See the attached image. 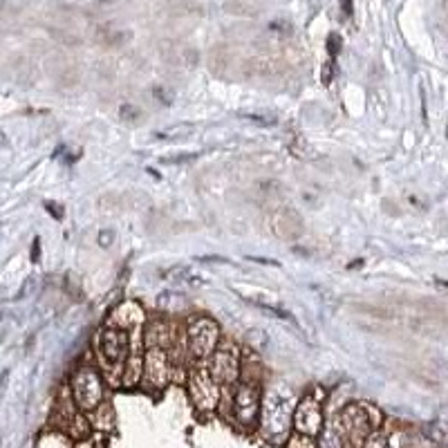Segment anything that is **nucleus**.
Wrapping results in <instances>:
<instances>
[{
    "instance_id": "f257e3e1",
    "label": "nucleus",
    "mask_w": 448,
    "mask_h": 448,
    "mask_svg": "<svg viewBox=\"0 0 448 448\" xmlns=\"http://www.w3.org/2000/svg\"><path fill=\"white\" fill-rule=\"evenodd\" d=\"M294 392L276 383L264 392L262 408H260V426L262 435L274 444H283L292 433L294 426Z\"/></svg>"
},
{
    "instance_id": "f03ea898",
    "label": "nucleus",
    "mask_w": 448,
    "mask_h": 448,
    "mask_svg": "<svg viewBox=\"0 0 448 448\" xmlns=\"http://www.w3.org/2000/svg\"><path fill=\"white\" fill-rule=\"evenodd\" d=\"M142 332L140 329H124L114 323H108L99 329L97 334V357H99V364L108 370L114 368H124L128 354H130V348H133V338ZM124 372V370H121Z\"/></svg>"
},
{
    "instance_id": "7ed1b4c3",
    "label": "nucleus",
    "mask_w": 448,
    "mask_h": 448,
    "mask_svg": "<svg viewBox=\"0 0 448 448\" xmlns=\"http://www.w3.org/2000/svg\"><path fill=\"white\" fill-rule=\"evenodd\" d=\"M334 426L343 448H364L372 431V417L364 403H350L341 410Z\"/></svg>"
},
{
    "instance_id": "20e7f679",
    "label": "nucleus",
    "mask_w": 448,
    "mask_h": 448,
    "mask_svg": "<svg viewBox=\"0 0 448 448\" xmlns=\"http://www.w3.org/2000/svg\"><path fill=\"white\" fill-rule=\"evenodd\" d=\"M70 388L74 406L85 412H94L103 403V379L94 366H79L72 375Z\"/></svg>"
},
{
    "instance_id": "39448f33",
    "label": "nucleus",
    "mask_w": 448,
    "mask_h": 448,
    "mask_svg": "<svg viewBox=\"0 0 448 448\" xmlns=\"http://www.w3.org/2000/svg\"><path fill=\"white\" fill-rule=\"evenodd\" d=\"M262 399H260V386L251 377H240L236 392H233V417L242 428H253L260 417Z\"/></svg>"
},
{
    "instance_id": "423d86ee",
    "label": "nucleus",
    "mask_w": 448,
    "mask_h": 448,
    "mask_svg": "<svg viewBox=\"0 0 448 448\" xmlns=\"http://www.w3.org/2000/svg\"><path fill=\"white\" fill-rule=\"evenodd\" d=\"M220 345V327L209 316H195L186 327V348L195 361L213 357Z\"/></svg>"
},
{
    "instance_id": "0eeeda50",
    "label": "nucleus",
    "mask_w": 448,
    "mask_h": 448,
    "mask_svg": "<svg viewBox=\"0 0 448 448\" xmlns=\"http://www.w3.org/2000/svg\"><path fill=\"white\" fill-rule=\"evenodd\" d=\"M211 377L218 381L220 388H233L238 386L240 375H242V364H240V352L233 343H220L218 350L213 352V359L209 364Z\"/></svg>"
},
{
    "instance_id": "6e6552de",
    "label": "nucleus",
    "mask_w": 448,
    "mask_h": 448,
    "mask_svg": "<svg viewBox=\"0 0 448 448\" xmlns=\"http://www.w3.org/2000/svg\"><path fill=\"white\" fill-rule=\"evenodd\" d=\"M188 394L200 412H213L220 403V386L207 366H195L188 375Z\"/></svg>"
},
{
    "instance_id": "1a4fd4ad",
    "label": "nucleus",
    "mask_w": 448,
    "mask_h": 448,
    "mask_svg": "<svg viewBox=\"0 0 448 448\" xmlns=\"http://www.w3.org/2000/svg\"><path fill=\"white\" fill-rule=\"evenodd\" d=\"M168 350L164 345H148L144 352V375L142 381L146 383V388H151L155 392L164 390L170 381V357Z\"/></svg>"
},
{
    "instance_id": "9d476101",
    "label": "nucleus",
    "mask_w": 448,
    "mask_h": 448,
    "mask_svg": "<svg viewBox=\"0 0 448 448\" xmlns=\"http://www.w3.org/2000/svg\"><path fill=\"white\" fill-rule=\"evenodd\" d=\"M294 431L298 435L314 437L323 431V410L321 401L314 397H305L294 410Z\"/></svg>"
},
{
    "instance_id": "9b49d317",
    "label": "nucleus",
    "mask_w": 448,
    "mask_h": 448,
    "mask_svg": "<svg viewBox=\"0 0 448 448\" xmlns=\"http://www.w3.org/2000/svg\"><path fill=\"white\" fill-rule=\"evenodd\" d=\"M108 323H114L124 329H140L146 323V312L137 301H128L108 316Z\"/></svg>"
},
{
    "instance_id": "f8f14e48",
    "label": "nucleus",
    "mask_w": 448,
    "mask_h": 448,
    "mask_svg": "<svg viewBox=\"0 0 448 448\" xmlns=\"http://www.w3.org/2000/svg\"><path fill=\"white\" fill-rule=\"evenodd\" d=\"M36 448H72V440L63 431H47L38 437Z\"/></svg>"
},
{
    "instance_id": "ddd939ff",
    "label": "nucleus",
    "mask_w": 448,
    "mask_h": 448,
    "mask_svg": "<svg viewBox=\"0 0 448 448\" xmlns=\"http://www.w3.org/2000/svg\"><path fill=\"white\" fill-rule=\"evenodd\" d=\"M193 130H195L193 124H177V126L166 128V130H162V133H157L155 137H159V140H166V142H175V140H184V137L193 135Z\"/></svg>"
},
{
    "instance_id": "4468645a",
    "label": "nucleus",
    "mask_w": 448,
    "mask_h": 448,
    "mask_svg": "<svg viewBox=\"0 0 448 448\" xmlns=\"http://www.w3.org/2000/svg\"><path fill=\"white\" fill-rule=\"evenodd\" d=\"M321 435V440H318V448H343L341 444V437L336 433V426L329 424V426H323V431L318 433Z\"/></svg>"
},
{
    "instance_id": "2eb2a0df",
    "label": "nucleus",
    "mask_w": 448,
    "mask_h": 448,
    "mask_svg": "<svg viewBox=\"0 0 448 448\" xmlns=\"http://www.w3.org/2000/svg\"><path fill=\"white\" fill-rule=\"evenodd\" d=\"M36 287H38V276L29 274L27 278L23 281V285H20V292L16 294V301H25V298H29L31 294L36 292Z\"/></svg>"
},
{
    "instance_id": "dca6fc26",
    "label": "nucleus",
    "mask_w": 448,
    "mask_h": 448,
    "mask_svg": "<svg viewBox=\"0 0 448 448\" xmlns=\"http://www.w3.org/2000/svg\"><path fill=\"white\" fill-rule=\"evenodd\" d=\"M164 278H168V281H179V283H184V281H191V269L188 267H182V264H177V267H170V269H166L164 274Z\"/></svg>"
},
{
    "instance_id": "f3484780",
    "label": "nucleus",
    "mask_w": 448,
    "mask_h": 448,
    "mask_svg": "<svg viewBox=\"0 0 448 448\" xmlns=\"http://www.w3.org/2000/svg\"><path fill=\"white\" fill-rule=\"evenodd\" d=\"M240 117H244V119H249V121H253V124H260V126H276V117L269 114V112H255V114L242 112Z\"/></svg>"
},
{
    "instance_id": "a211bd4d",
    "label": "nucleus",
    "mask_w": 448,
    "mask_h": 448,
    "mask_svg": "<svg viewBox=\"0 0 448 448\" xmlns=\"http://www.w3.org/2000/svg\"><path fill=\"white\" fill-rule=\"evenodd\" d=\"M247 343H249L251 348L264 350L267 345H269V338H267V334L260 332V329H255V332H249V334H247Z\"/></svg>"
},
{
    "instance_id": "6ab92c4d",
    "label": "nucleus",
    "mask_w": 448,
    "mask_h": 448,
    "mask_svg": "<svg viewBox=\"0 0 448 448\" xmlns=\"http://www.w3.org/2000/svg\"><path fill=\"white\" fill-rule=\"evenodd\" d=\"M197 159L195 153H188V155H177V157H164L162 159V164L170 166V164H193Z\"/></svg>"
},
{
    "instance_id": "aec40b11",
    "label": "nucleus",
    "mask_w": 448,
    "mask_h": 448,
    "mask_svg": "<svg viewBox=\"0 0 448 448\" xmlns=\"http://www.w3.org/2000/svg\"><path fill=\"white\" fill-rule=\"evenodd\" d=\"M364 448H390L386 437H381V433H375L372 437H368V442L364 444Z\"/></svg>"
},
{
    "instance_id": "412c9836",
    "label": "nucleus",
    "mask_w": 448,
    "mask_h": 448,
    "mask_svg": "<svg viewBox=\"0 0 448 448\" xmlns=\"http://www.w3.org/2000/svg\"><path fill=\"white\" fill-rule=\"evenodd\" d=\"M97 242H99V247L108 249L110 244L114 242V233H112L110 229H103V231H99V238H97Z\"/></svg>"
},
{
    "instance_id": "4be33fe9",
    "label": "nucleus",
    "mask_w": 448,
    "mask_h": 448,
    "mask_svg": "<svg viewBox=\"0 0 448 448\" xmlns=\"http://www.w3.org/2000/svg\"><path fill=\"white\" fill-rule=\"evenodd\" d=\"M121 119L130 121V119H140V110L135 105H121Z\"/></svg>"
},
{
    "instance_id": "5701e85b",
    "label": "nucleus",
    "mask_w": 448,
    "mask_h": 448,
    "mask_svg": "<svg viewBox=\"0 0 448 448\" xmlns=\"http://www.w3.org/2000/svg\"><path fill=\"white\" fill-rule=\"evenodd\" d=\"M40 260V238L36 236L34 242H31V262H38Z\"/></svg>"
},
{
    "instance_id": "b1692460",
    "label": "nucleus",
    "mask_w": 448,
    "mask_h": 448,
    "mask_svg": "<svg viewBox=\"0 0 448 448\" xmlns=\"http://www.w3.org/2000/svg\"><path fill=\"white\" fill-rule=\"evenodd\" d=\"M327 45H329V54L336 57V54H338V47H341V38H338L336 34H332V36H329V43H327Z\"/></svg>"
},
{
    "instance_id": "393cba45",
    "label": "nucleus",
    "mask_w": 448,
    "mask_h": 448,
    "mask_svg": "<svg viewBox=\"0 0 448 448\" xmlns=\"http://www.w3.org/2000/svg\"><path fill=\"white\" fill-rule=\"evenodd\" d=\"M332 79H334V66H332V63H327V66L323 68V83L329 85V83H332Z\"/></svg>"
},
{
    "instance_id": "a878e982",
    "label": "nucleus",
    "mask_w": 448,
    "mask_h": 448,
    "mask_svg": "<svg viewBox=\"0 0 448 448\" xmlns=\"http://www.w3.org/2000/svg\"><path fill=\"white\" fill-rule=\"evenodd\" d=\"M7 383H9V370H3V372H0V399L5 397Z\"/></svg>"
},
{
    "instance_id": "bb28decb",
    "label": "nucleus",
    "mask_w": 448,
    "mask_h": 448,
    "mask_svg": "<svg viewBox=\"0 0 448 448\" xmlns=\"http://www.w3.org/2000/svg\"><path fill=\"white\" fill-rule=\"evenodd\" d=\"M45 209L54 216V220H61L63 218V207H57V204H52V202H45Z\"/></svg>"
},
{
    "instance_id": "cd10ccee",
    "label": "nucleus",
    "mask_w": 448,
    "mask_h": 448,
    "mask_svg": "<svg viewBox=\"0 0 448 448\" xmlns=\"http://www.w3.org/2000/svg\"><path fill=\"white\" fill-rule=\"evenodd\" d=\"M7 146V137H5V133H0V148H5Z\"/></svg>"
}]
</instances>
